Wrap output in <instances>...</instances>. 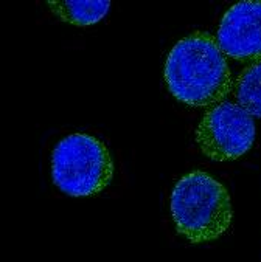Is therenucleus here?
I'll list each match as a JSON object with an SVG mask.
<instances>
[{
    "label": "nucleus",
    "mask_w": 261,
    "mask_h": 262,
    "mask_svg": "<svg viewBox=\"0 0 261 262\" xmlns=\"http://www.w3.org/2000/svg\"><path fill=\"white\" fill-rule=\"evenodd\" d=\"M255 121L236 102L223 101L210 107L196 129L200 152L216 162L238 160L255 141Z\"/></svg>",
    "instance_id": "4"
},
{
    "label": "nucleus",
    "mask_w": 261,
    "mask_h": 262,
    "mask_svg": "<svg viewBox=\"0 0 261 262\" xmlns=\"http://www.w3.org/2000/svg\"><path fill=\"white\" fill-rule=\"evenodd\" d=\"M164 76L170 93L191 107H213L233 89L232 72L216 37L194 31L167 56Z\"/></svg>",
    "instance_id": "1"
},
{
    "label": "nucleus",
    "mask_w": 261,
    "mask_h": 262,
    "mask_svg": "<svg viewBox=\"0 0 261 262\" xmlns=\"http://www.w3.org/2000/svg\"><path fill=\"white\" fill-rule=\"evenodd\" d=\"M51 177L70 197H90L106 189L114 177L109 149L87 134L64 137L51 154Z\"/></svg>",
    "instance_id": "3"
},
{
    "label": "nucleus",
    "mask_w": 261,
    "mask_h": 262,
    "mask_svg": "<svg viewBox=\"0 0 261 262\" xmlns=\"http://www.w3.org/2000/svg\"><path fill=\"white\" fill-rule=\"evenodd\" d=\"M236 104L252 118H261V61L249 64L233 84Z\"/></svg>",
    "instance_id": "7"
},
{
    "label": "nucleus",
    "mask_w": 261,
    "mask_h": 262,
    "mask_svg": "<svg viewBox=\"0 0 261 262\" xmlns=\"http://www.w3.org/2000/svg\"><path fill=\"white\" fill-rule=\"evenodd\" d=\"M216 40L226 58L239 62L261 61V0H243L221 19Z\"/></svg>",
    "instance_id": "5"
},
{
    "label": "nucleus",
    "mask_w": 261,
    "mask_h": 262,
    "mask_svg": "<svg viewBox=\"0 0 261 262\" xmlns=\"http://www.w3.org/2000/svg\"><path fill=\"white\" fill-rule=\"evenodd\" d=\"M47 5L63 22L78 27L98 24L111 8L108 0H48Z\"/></svg>",
    "instance_id": "6"
},
{
    "label": "nucleus",
    "mask_w": 261,
    "mask_h": 262,
    "mask_svg": "<svg viewBox=\"0 0 261 262\" xmlns=\"http://www.w3.org/2000/svg\"><path fill=\"white\" fill-rule=\"evenodd\" d=\"M170 208L176 231L191 244L216 241L233 219L227 188L204 171L188 172L177 180Z\"/></svg>",
    "instance_id": "2"
}]
</instances>
